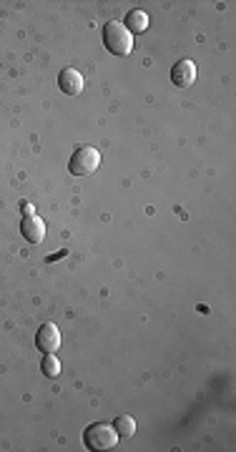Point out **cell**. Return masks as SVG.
<instances>
[{
  "instance_id": "3",
  "label": "cell",
  "mask_w": 236,
  "mask_h": 452,
  "mask_svg": "<svg viewBox=\"0 0 236 452\" xmlns=\"http://www.w3.org/2000/svg\"><path fill=\"white\" fill-rule=\"evenodd\" d=\"M100 166V151L93 146H81L73 151L71 156V164H68V169H71L73 176H88V174H93L96 169Z\"/></svg>"
},
{
  "instance_id": "1",
  "label": "cell",
  "mask_w": 236,
  "mask_h": 452,
  "mask_svg": "<svg viewBox=\"0 0 236 452\" xmlns=\"http://www.w3.org/2000/svg\"><path fill=\"white\" fill-rule=\"evenodd\" d=\"M103 46L113 56H129L133 51V36L124 28V23L111 20V23L103 25Z\"/></svg>"
},
{
  "instance_id": "9",
  "label": "cell",
  "mask_w": 236,
  "mask_h": 452,
  "mask_svg": "<svg viewBox=\"0 0 236 452\" xmlns=\"http://www.w3.org/2000/svg\"><path fill=\"white\" fill-rule=\"evenodd\" d=\"M113 427H116L118 437H131V434L136 432V420L131 415H118L116 422H113Z\"/></svg>"
},
{
  "instance_id": "8",
  "label": "cell",
  "mask_w": 236,
  "mask_h": 452,
  "mask_svg": "<svg viewBox=\"0 0 236 452\" xmlns=\"http://www.w3.org/2000/svg\"><path fill=\"white\" fill-rule=\"evenodd\" d=\"M124 28L129 30L131 36L133 33H143V30H148V15L143 11H131L124 20Z\"/></svg>"
},
{
  "instance_id": "5",
  "label": "cell",
  "mask_w": 236,
  "mask_h": 452,
  "mask_svg": "<svg viewBox=\"0 0 236 452\" xmlns=\"http://www.w3.org/2000/svg\"><path fill=\"white\" fill-rule=\"evenodd\" d=\"M20 231L30 244H43V239H46V224L36 214H25L23 221H20Z\"/></svg>"
},
{
  "instance_id": "7",
  "label": "cell",
  "mask_w": 236,
  "mask_h": 452,
  "mask_svg": "<svg viewBox=\"0 0 236 452\" xmlns=\"http://www.w3.org/2000/svg\"><path fill=\"white\" fill-rule=\"evenodd\" d=\"M58 86L63 93L78 96L83 91V76L76 71V68H65V71H60V76H58Z\"/></svg>"
},
{
  "instance_id": "4",
  "label": "cell",
  "mask_w": 236,
  "mask_h": 452,
  "mask_svg": "<svg viewBox=\"0 0 236 452\" xmlns=\"http://www.w3.org/2000/svg\"><path fill=\"white\" fill-rule=\"evenodd\" d=\"M36 347L43 354H55L60 349V329L55 324H43L36 335Z\"/></svg>"
},
{
  "instance_id": "2",
  "label": "cell",
  "mask_w": 236,
  "mask_h": 452,
  "mask_svg": "<svg viewBox=\"0 0 236 452\" xmlns=\"http://www.w3.org/2000/svg\"><path fill=\"white\" fill-rule=\"evenodd\" d=\"M118 432L113 425H106V422H96L91 425V427H86V432H83V442H86V447L93 452H100V450H113V447L118 445Z\"/></svg>"
},
{
  "instance_id": "10",
  "label": "cell",
  "mask_w": 236,
  "mask_h": 452,
  "mask_svg": "<svg viewBox=\"0 0 236 452\" xmlns=\"http://www.w3.org/2000/svg\"><path fill=\"white\" fill-rule=\"evenodd\" d=\"M41 370H43V375L51 377V380L60 375V362H58V359H55V354H46V357H43Z\"/></svg>"
},
{
  "instance_id": "6",
  "label": "cell",
  "mask_w": 236,
  "mask_h": 452,
  "mask_svg": "<svg viewBox=\"0 0 236 452\" xmlns=\"http://www.w3.org/2000/svg\"><path fill=\"white\" fill-rule=\"evenodd\" d=\"M171 81L173 86H178V89H189L191 83L196 81V63L189 58L178 60L176 65L171 68Z\"/></svg>"
}]
</instances>
